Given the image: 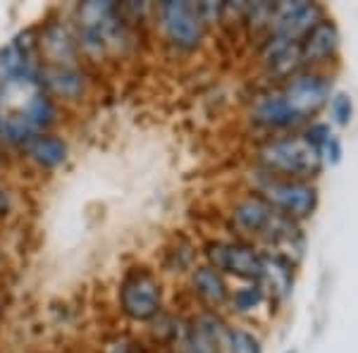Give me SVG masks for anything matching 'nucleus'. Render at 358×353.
I'll return each instance as SVG.
<instances>
[{
  "mask_svg": "<svg viewBox=\"0 0 358 353\" xmlns=\"http://www.w3.org/2000/svg\"><path fill=\"white\" fill-rule=\"evenodd\" d=\"M55 120V101L43 86L38 38L27 29L0 48V141L24 148Z\"/></svg>",
  "mask_w": 358,
  "mask_h": 353,
  "instance_id": "nucleus-1",
  "label": "nucleus"
},
{
  "mask_svg": "<svg viewBox=\"0 0 358 353\" xmlns=\"http://www.w3.org/2000/svg\"><path fill=\"white\" fill-rule=\"evenodd\" d=\"M127 41L122 13L115 3H84L79 8V48L91 57L120 50Z\"/></svg>",
  "mask_w": 358,
  "mask_h": 353,
  "instance_id": "nucleus-2",
  "label": "nucleus"
},
{
  "mask_svg": "<svg viewBox=\"0 0 358 353\" xmlns=\"http://www.w3.org/2000/svg\"><path fill=\"white\" fill-rule=\"evenodd\" d=\"M261 163L268 175L282 179H303L315 177L322 167V155L306 136H285L268 141L261 148Z\"/></svg>",
  "mask_w": 358,
  "mask_h": 353,
  "instance_id": "nucleus-3",
  "label": "nucleus"
},
{
  "mask_svg": "<svg viewBox=\"0 0 358 353\" xmlns=\"http://www.w3.org/2000/svg\"><path fill=\"white\" fill-rule=\"evenodd\" d=\"M232 219L241 231L261 236V239L270 241L275 246H294V236H299L296 224L287 215L277 212L261 196H246L244 201H239L234 206Z\"/></svg>",
  "mask_w": 358,
  "mask_h": 353,
  "instance_id": "nucleus-4",
  "label": "nucleus"
},
{
  "mask_svg": "<svg viewBox=\"0 0 358 353\" xmlns=\"http://www.w3.org/2000/svg\"><path fill=\"white\" fill-rule=\"evenodd\" d=\"M120 308L129 320L148 322L163 308V289L158 277L146 268H134L120 284Z\"/></svg>",
  "mask_w": 358,
  "mask_h": 353,
  "instance_id": "nucleus-5",
  "label": "nucleus"
},
{
  "mask_svg": "<svg viewBox=\"0 0 358 353\" xmlns=\"http://www.w3.org/2000/svg\"><path fill=\"white\" fill-rule=\"evenodd\" d=\"M258 196L289 219H303L315 210L317 191L308 182L268 175L258 187Z\"/></svg>",
  "mask_w": 358,
  "mask_h": 353,
  "instance_id": "nucleus-6",
  "label": "nucleus"
},
{
  "mask_svg": "<svg viewBox=\"0 0 358 353\" xmlns=\"http://www.w3.org/2000/svg\"><path fill=\"white\" fill-rule=\"evenodd\" d=\"M160 24L165 36L177 48L192 50L203 38L206 22L199 13V5L184 3V0H167L160 5Z\"/></svg>",
  "mask_w": 358,
  "mask_h": 353,
  "instance_id": "nucleus-7",
  "label": "nucleus"
},
{
  "mask_svg": "<svg viewBox=\"0 0 358 353\" xmlns=\"http://www.w3.org/2000/svg\"><path fill=\"white\" fill-rule=\"evenodd\" d=\"M273 41L299 45L322 22V10L315 3H285L273 13Z\"/></svg>",
  "mask_w": 358,
  "mask_h": 353,
  "instance_id": "nucleus-8",
  "label": "nucleus"
},
{
  "mask_svg": "<svg viewBox=\"0 0 358 353\" xmlns=\"http://www.w3.org/2000/svg\"><path fill=\"white\" fill-rule=\"evenodd\" d=\"M332 91V82L327 77H320V74H299L294 77L289 86L280 94L282 103L289 110V115L294 117V122H301L308 115L317 113L325 101L330 98Z\"/></svg>",
  "mask_w": 358,
  "mask_h": 353,
  "instance_id": "nucleus-9",
  "label": "nucleus"
},
{
  "mask_svg": "<svg viewBox=\"0 0 358 353\" xmlns=\"http://www.w3.org/2000/svg\"><path fill=\"white\" fill-rule=\"evenodd\" d=\"M210 268L217 272H229L241 280H263V253H258L256 248L246 244H232V241H215L208 244L206 251Z\"/></svg>",
  "mask_w": 358,
  "mask_h": 353,
  "instance_id": "nucleus-10",
  "label": "nucleus"
},
{
  "mask_svg": "<svg viewBox=\"0 0 358 353\" xmlns=\"http://www.w3.org/2000/svg\"><path fill=\"white\" fill-rule=\"evenodd\" d=\"M43 86L50 98H65L79 101L86 91V77L77 65H45Z\"/></svg>",
  "mask_w": 358,
  "mask_h": 353,
  "instance_id": "nucleus-11",
  "label": "nucleus"
},
{
  "mask_svg": "<svg viewBox=\"0 0 358 353\" xmlns=\"http://www.w3.org/2000/svg\"><path fill=\"white\" fill-rule=\"evenodd\" d=\"M339 45V34L337 27L332 22L322 20L308 36L303 38L301 45H299V53H301V62H320L327 60L330 55H334Z\"/></svg>",
  "mask_w": 358,
  "mask_h": 353,
  "instance_id": "nucleus-12",
  "label": "nucleus"
},
{
  "mask_svg": "<svg viewBox=\"0 0 358 353\" xmlns=\"http://www.w3.org/2000/svg\"><path fill=\"white\" fill-rule=\"evenodd\" d=\"M24 150L29 160L36 163L38 167H43V170H55V167H60L67 160V143L60 136L48 134V131L31 138L24 146Z\"/></svg>",
  "mask_w": 358,
  "mask_h": 353,
  "instance_id": "nucleus-13",
  "label": "nucleus"
},
{
  "mask_svg": "<svg viewBox=\"0 0 358 353\" xmlns=\"http://www.w3.org/2000/svg\"><path fill=\"white\" fill-rule=\"evenodd\" d=\"M194 291L213 308H220L229 298V289L224 284L222 275L210 265H203L194 272Z\"/></svg>",
  "mask_w": 358,
  "mask_h": 353,
  "instance_id": "nucleus-14",
  "label": "nucleus"
},
{
  "mask_svg": "<svg viewBox=\"0 0 358 353\" xmlns=\"http://www.w3.org/2000/svg\"><path fill=\"white\" fill-rule=\"evenodd\" d=\"M263 280H268L280 296L289 294V289H292V263L285 256H280V253H268V256H263Z\"/></svg>",
  "mask_w": 358,
  "mask_h": 353,
  "instance_id": "nucleus-15",
  "label": "nucleus"
},
{
  "mask_svg": "<svg viewBox=\"0 0 358 353\" xmlns=\"http://www.w3.org/2000/svg\"><path fill=\"white\" fill-rule=\"evenodd\" d=\"M222 349L227 353H263V346L258 337H253L246 329H236V327H224L220 351Z\"/></svg>",
  "mask_w": 358,
  "mask_h": 353,
  "instance_id": "nucleus-16",
  "label": "nucleus"
},
{
  "mask_svg": "<svg viewBox=\"0 0 358 353\" xmlns=\"http://www.w3.org/2000/svg\"><path fill=\"white\" fill-rule=\"evenodd\" d=\"M263 298H265V294H263V289L261 284H251V287H244V289H236L234 291V308L239 310V312H251L253 308H258V305L263 303Z\"/></svg>",
  "mask_w": 358,
  "mask_h": 353,
  "instance_id": "nucleus-17",
  "label": "nucleus"
},
{
  "mask_svg": "<svg viewBox=\"0 0 358 353\" xmlns=\"http://www.w3.org/2000/svg\"><path fill=\"white\" fill-rule=\"evenodd\" d=\"M330 110H332V117H334V124L339 127H346L354 117V101H351L349 94H334L332 96V103H330Z\"/></svg>",
  "mask_w": 358,
  "mask_h": 353,
  "instance_id": "nucleus-18",
  "label": "nucleus"
},
{
  "mask_svg": "<svg viewBox=\"0 0 358 353\" xmlns=\"http://www.w3.org/2000/svg\"><path fill=\"white\" fill-rule=\"evenodd\" d=\"M320 155H322V158H325L330 165H337L339 160H342V143H339V138H337V136H330V138H327V143L322 146Z\"/></svg>",
  "mask_w": 358,
  "mask_h": 353,
  "instance_id": "nucleus-19",
  "label": "nucleus"
},
{
  "mask_svg": "<svg viewBox=\"0 0 358 353\" xmlns=\"http://www.w3.org/2000/svg\"><path fill=\"white\" fill-rule=\"evenodd\" d=\"M108 353H131L129 344H124V341H117V344H113V349Z\"/></svg>",
  "mask_w": 358,
  "mask_h": 353,
  "instance_id": "nucleus-20",
  "label": "nucleus"
},
{
  "mask_svg": "<svg viewBox=\"0 0 358 353\" xmlns=\"http://www.w3.org/2000/svg\"><path fill=\"white\" fill-rule=\"evenodd\" d=\"M0 163H3V148H0Z\"/></svg>",
  "mask_w": 358,
  "mask_h": 353,
  "instance_id": "nucleus-21",
  "label": "nucleus"
},
{
  "mask_svg": "<svg viewBox=\"0 0 358 353\" xmlns=\"http://www.w3.org/2000/svg\"><path fill=\"white\" fill-rule=\"evenodd\" d=\"M287 353H296V351H287Z\"/></svg>",
  "mask_w": 358,
  "mask_h": 353,
  "instance_id": "nucleus-22",
  "label": "nucleus"
},
{
  "mask_svg": "<svg viewBox=\"0 0 358 353\" xmlns=\"http://www.w3.org/2000/svg\"><path fill=\"white\" fill-rule=\"evenodd\" d=\"M0 312H3V305H0Z\"/></svg>",
  "mask_w": 358,
  "mask_h": 353,
  "instance_id": "nucleus-23",
  "label": "nucleus"
}]
</instances>
